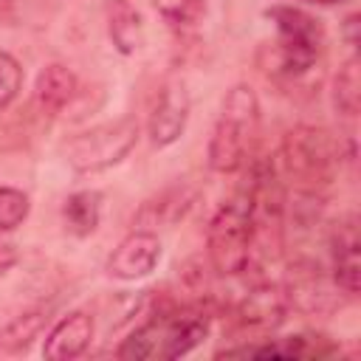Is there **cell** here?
<instances>
[{
	"label": "cell",
	"instance_id": "cb8c5ba5",
	"mask_svg": "<svg viewBox=\"0 0 361 361\" xmlns=\"http://www.w3.org/2000/svg\"><path fill=\"white\" fill-rule=\"evenodd\" d=\"M302 3H313V6H336V3H344V0H302Z\"/></svg>",
	"mask_w": 361,
	"mask_h": 361
},
{
	"label": "cell",
	"instance_id": "2e32d148",
	"mask_svg": "<svg viewBox=\"0 0 361 361\" xmlns=\"http://www.w3.org/2000/svg\"><path fill=\"white\" fill-rule=\"evenodd\" d=\"M62 220L73 237H90L102 223V192L96 189L71 192L62 203Z\"/></svg>",
	"mask_w": 361,
	"mask_h": 361
},
{
	"label": "cell",
	"instance_id": "44dd1931",
	"mask_svg": "<svg viewBox=\"0 0 361 361\" xmlns=\"http://www.w3.org/2000/svg\"><path fill=\"white\" fill-rule=\"evenodd\" d=\"M23 79H25V73H23L20 59L0 48V110L14 104V99L23 90Z\"/></svg>",
	"mask_w": 361,
	"mask_h": 361
},
{
	"label": "cell",
	"instance_id": "7402d4cb",
	"mask_svg": "<svg viewBox=\"0 0 361 361\" xmlns=\"http://www.w3.org/2000/svg\"><path fill=\"white\" fill-rule=\"evenodd\" d=\"M20 262V248L8 240H0V276H6Z\"/></svg>",
	"mask_w": 361,
	"mask_h": 361
},
{
	"label": "cell",
	"instance_id": "9a60e30c",
	"mask_svg": "<svg viewBox=\"0 0 361 361\" xmlns=\"http://www.w3.org/2000/svg\"><path fill=\"white\" fill-rule=\"evenodd\" d=\"M107 37L121 56H133L144 45V20L133 0H107L104 6Z\"/></svg>",
	"mask_w": 361,
	"mask_h": 361
},
{
	"label": "cell",
	"instance_id": "5bb4252c",
	"mask_svg": "<svg viewBox=\"0 0 361 361\" xmlns=\"http://www.w3.org/2000/svg\"><path fill=\"white\" fill-rule=\"evenodd\" d=\"M76 90H79L76 73L62 62H51L39 68L34 79V104L42 116H59L73 102Z\"/></svg>",
	"mask_w": 361,
	"mask_h": 361
},
{
	"label": "cell",
	"instance_id": "8fae6325",
	"mask_svg": "<svg viewBox=\"0 0 361 361\" xmlns=\"http://www.w3.org/2000/svg\"><path fill=\"white\" fill-rule=\"evenodd\" d=\"M358 251H361L358 220H355V214H347L330 231V276L347 299L358 296V279H361V254Z\"/></svg>",
	"mask_w": 361,
	"mask_h": 361
},
{
	"label": "cell",
	"instance_id": "ffe728a7",
	"mask_svg": "<svg viewBox=\"0 0 361 361\" xmlns=\"http://www.w3.org/2000/svg\"><path fill=\"white\" fill-rule=\"evenodd\" d=\"M31 214V197L17 186H0V231H14Z\"/></svg>",
	"mask_w": 361,
	"mask_h": 361
},
{
	"label": "cell",
	"instance_id": "9c48e42d",
	"mask_svg": "<svg viewBox=\"0 0 361 361\" xmlns=\"http://www.w3.org/2000/svg\"><path fill=\"white\" fill-rule=\"evenodd\" d=\"M189 110H192V99H189L183 79L166 76L158 85L152 104H149V116H147V135L152 147L158 149L172 147L189 124Z\"/></svg>",
	"mask_w": 361,
	"mask_h": 361
},
{
	"label": "cell",
	"instance_id": "7c38bea8",
	"mask_svg": "<svg viewBox=\"0 0 361 361\" xmlns=\"http://www.w3.org/2000/svg\"><path fill=\"white\" fill-rule=\"evenodd\" d=\"M96 333V322L87 310H71L62 319H56L51 324V330L45 333V344H42V355L51 361H71L87 353L90 341Z\"/></svg>",
	"mask_w": 361,
	"mask_h": 361
},
{
	"label": "cell",
	"instance_id": "277c9868",
	"mask_svg": "<svg viewBox=\"0 0 361 361\" xmlns=\"http://www.w3.org/2000/svg\"><path fill=\"white\" fill-rule=\"evenodd\" d=\"M265 17L274 23L276 31L274 56H271L274 71L288 79H299L310 73L322 59L327 42L322 20L296 6H271Z\"/></svg>",
	"mask_w": 361,
	"mask_h": 361
},
{
	"label": "cell",
	"instance_id": "8992f818",
	"mask_svg": "<svg viewBox=\"0 0 361 361\" xmlns=\"http://www.w3.org/2000/svg\"><path fill=\"white\" fill-rule=\"evenodd\" d=\"M135 144H138V121L133 116H121L116 121H104L85 133H76L65 144V161L73 172L93 175L121 164Z\"/></svg>",
	"mask_w": 361,
	"mask_h": 361
},
{
	"label": "cell",
	"instance_id": "3957f363",
	"mask_svg": "<svg viewBox=\"0 0 361 361\" xmlns=\"http://www.w3.org/2000/svg\"><path fill=\"white\" fill-rule=\"evenodd\" d=\"M341 166V144L330 130L316 124H296L285 133L279 147V175H285L296 192L322 195L333 183Z\"/></svg>",
	"mask_w": 361,
	"mask_h": 361
},
{
	"label": "cell",
	"instance_id": "ba28073f",
	"mask_svg": "<svg viewBox=\"0 0 361 361\" xmlns=\"http://www.w3.org/2000/svg\"><path fill=\"white\" fill-rule=\"evenodd\" d=\"M285 296L290 310L307 313V316H322V313H333L341 307V288L333 282L330 274H324V268L316 259H296L288 265V274L282 279Z\"/></svg>",
	"mask_w": 361,
	"mask_h": 361
},
{
	"label": "cell",
	"instance_id": "6da1fadb",
	"mask_svg": "<svg viewBox=\"0 0 361 361\" xmlns=\"http://www.w3.org/2000/svg\"><path fill=\"white\" fill-rule=\"evenodd\" d=\"M212 316L203 305H169L144 319L116 350L133 361H172L189 355L209 336Z\"/></svg>",
	"mask_w": 361,
	"mask_h": 361
},
{
	"label": "cell",
	"instance_id": "7a4b0ae2",
	"mask_svg": "<svg viewBox=\"0 0 361 361\" xmlns=\"http://www.w3.org/2000/svg\"><path fill=\"white\" fill-rule=\"evenodd\" d=\"M259 130V99L251 85L240 82L226 90L220 116L209 135V169L220 175H231L245 166L251 155V144Z\"/></svg>",
	"mask_w": 361,
	"mask_h": 361
},
{
	"label": "cell",
	"instance_id": "ac0fdd59",
	"mask_svg": "<svg viewBox=\"0 0 361 361\" xmlns=\"http://www.w3.org/2000/svg\"><path fill=\"white\" fill-rule=\"evenodd\" d=\"M45 310H25L20 313L14 322H8L3 330H0V350L6 353H20V350H28L34 338H39V333L45 330Z\"/></svg>",
	"mask_w": 361,
	"mask_h": 361
},
{
	"label": "cell",
	"instance_id": "e0dca14e",
	"mask_svg": "<svg viewBox=\"0 0 361 361\" xmlns=\"http://www.w3.org/2000/svg\"><path fill=\"white\" fill-rule=\"evenodd\" d=\"M333 107L344 118H355L361 107V73H358V56L353 54L350 59L341 62V68L333 76Z\"/></svg>",
	"mask_w": 361,
	"mask_h": 361
},
{
	"label": "cell",
	"instance_id": "52a82bcc",
	"mask_svg": "<svg viewBox=\"0 0 361 361\" xmlns=\"http://www.w3.org/2000/svg\"><path fill=\"white\" fill-rule=\"evenodd\" d=\"M290 305L282 282H257L228 313V336L234 341H262L288 319Z\"/></svg>",
	"mask_w": 361,
	"mask_h": 361
},
{
	"label": "cell",
	"instance_id": "4fadbf2b",
	"mask_svg": "<svg viewBox=\"0 0 361 361\" xmlns=\"http://www.w3.org/2000/svg\"><path fill=\"white\" fill-rule=\"evenodd\" d=\"M195 200H197V189L195 186H189V183H172V186H166L164 192H158L155 197H149L138 209V214L133 217V228L155 231V228L175 226L178 220H183L189 214V209L195 206Z\"/></svg>",
	"mask_w": 361,
	"mask_h": 361
},
{
	"label": "cell",
	"instance_id": "5b68a950",
	"mask_svg": "<svg viewBox=\"0 0 361 361\" xmlns=\"http://www.w3.org/2000/svg\"><path fill=\"white\" fill-rule=\"evenodd\" d=\"M206 257L214 274L240 276L254 265V223L243 200L223 203L206 226Z\"/></svg>",
	"mask_w": 361,
	"mask_h": 361
},
{
	"label": "cell",
	"instance_id": "603a6c76",
	"mask_svg": "<svg viewBox=\"0 0 361 361\" xmlns=\"http://www.w3.org/2000/svg\"><path fill=\"white\" fill-rule=\"evenodd\" d=\"M344 31H347V45H353L355 48V42H358V14H350L347 20H344Z\"/></svg>",
	"mask_w": 361,
	"mask_h": 361
},
{
	"label": "cell",
	"instance_id": "d6986e66",
	"mask_svg": "<svg viewBox=\"0 0 361 361\" xmlns=\"http://www.w3.org/2000/svg\"><path fill=\"white\" fill-rule=\"evenodd\" d=\"M172 31H189L206 14V0H149Z\"/></svg>",
	"mask_w": 361,
	"mask_h": 361
},
{
	"label": "cell",
	"instance_id": "d4e9b609",
	"mask_svg": "<svg viewBox=\"0 0 361 361\" xmlns=\"http://www.w3.org/2000/svg\"><path fill=\"white\" fill-rule=\"evenodd\" d=\"M11 3H14V0H0V11H3V8H8Z\"/></svg>",
	"mask_w": 361,
	"mask_h": 361
},
{
	"label": "cell",
	"instance_id": "30bf717a",
	"mask_svg": "<svg viewBox=\"0 0 361 361\" xmlns=\"http://www.w3.org/2000/svg\"><path fill=\"white\" fill-rule=\"evenodd\" d=\"M161 262V237L147 228H133L110 251L104 271L118 282H138L149 276Z\"/></svg>",
	"mask_w": 361,
	"mask_h": 361
}]
</instances>
